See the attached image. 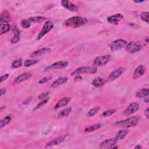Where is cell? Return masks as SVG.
I'll use <instances>...</instances> for the list:
<instances>
[{"label":"cell","instance_id":"9c48e42d","mask_svg":"<svg viewBox=\"0 0 149 149\" xmlns=\"http://www.w3.org/2000/svg\"><path fill=\"white\" fill-rule=\"evenodd\" d=\"M139 108V105L136 102H132L123 112V114L125 116L130 115L135 112H136Z\"/></svg>","mask_w":149,"mask_h":149},{"label":"cell","instance_id":"277c9868","mask_svg":"<svg viewBox=\"0 0 149 149\" xmlns=\"http://www.w3.org/2000/svg\"><path fill=\"white\" fill-rule=\"evenodd\" d=\"M143 48V44L140 41H130L129 43H127L125 49L126 51L130 53V54H133L135 52H137L141 50V49Z\"/></svg>","mask_w":149,"mask_h":149},{"label":"cell","instance_id":"d4e9b609","mask_svg":"<svg viewBox=\"0 0 149 149\" xmlns=\"http://www.w3.org/2000/svg\"><path fill=\"white\" fill-rule=\"evenodd\" d=\"M71 111H72V109L70 108L64 109L58 113L57 117H58V119H62L63 118L66 117V116H68L70 114Z\"/></svg>","mask_w":149,"mask_h":149},{"label":"cell","instance_id":"52a82bcc","mask_svg":"<svg viewBox=\"0 0 149 149\" xmlns=\"http://www.w3.org/2000/svg\"><path fill=\"white\" fill-rule=\"evenodd\" d=\"M127 44L126 41L123 39H118L113 41L110 45V49L112 51H116L119 50L126 47Z\"/></svg>","mask_w":149,"mask_h":149},{"label":"cell","instance_id":"6da1fadb","mask_svg":"<svg viewBox=\"0 0 149 149\" xmlns=\"http://www.w3.org/2000/svg\"><path fill=\"white\" fill-rule=\"evenodd\" d=\"M87 22V19L81 16H73L68 19L64 22V24L67 27L77 28L85 24Z\"/></svg>","mask_w":149,"mask_h":149},{"label":"cell","instance_id":"603a6c76","mask_svg":"<svg viewBox=\"0 0 149 149\" xmlns=\"http://www.w3.org/2000/svg\"><path fill=\"white\" fill-rule=\"evenodd\" d=\"M128 133H129V131L126 129L120 130L116 133L115 139L116 140V141L118 142V141L122 140L124 137H125L126 136V135L128 134Z\"/></svg>","mask_w":149,"mask_h":149},{"label":"cell","instance_id":"4fadbf2b","mask_svg":"<svg viewBox=\"0 0 149 149\" xmlns=\"http://www.w3.org/2000/svg\"><path fill=\"white\" fill-rule=\"evenodd\" d=\"M31 76H32V73L30 72H28L23 73L15 78V80L13 81V84H20V83L28 80Z\"/></svg>","mask_w":149,"mask_h":149},{"label":"cell","instance_id":"8fae6325","mask_svg":"<svg viewBox=\"0 0 149 149\" xmlns=\"http://www.w3.org/2000/svg\"><path fill=\"white\" fill-rule=\"evenodd\" d=\"M117 143L115 138L107 139L100 144L99 148H111Z\"/></svg>","mask_w":149,"mask_h":149},{"label":"cell","instance_id":"7c38bea8","mask_svg":"<svg viewBox=\"0 0 149 149\" xmlns=\"http://www.w3.org/2000/svg\"><path fill=\"white\" fill-rule=\"evenodd\" d=\"M146 68L143 65H140L138 66L136 69L134 70L133 73V78L134 79H137L141 77L146 72Z\"/></svg>","mask_w":149,"mask_h":149},{"label":"cell","instance_id":"4dcf8cb0","mask_svg":"<svg viewBox=\"0 0 149 149\" xmlns=\"http://www.w3.org/2000/svg\"><path fill=\"white\" fill-rule=\"evenodd\" d=\"M100 109V108L98 107H95L94 108H91L87 113V116H89V117H92L93 116H94L98 111Z\"/></svg>","mask_w":149,"mask_h":149},{"label":"cell","instance_id":"4316f807","mask_svg":"<svg viewBox=\"0 0 149 149\" xmlns=\"http://www.w3.org/2000/svg\"><path fill=\"white\" fill-rule=\"evenodd\" d=\"M29 20L31 22H34V23H42L44 21L46 20V17L44 16H34V17H31L29 19Z\"/></svg>","mask_w":149,"mask_h":149},{"label":"cell","instance_id":"8d00e7d4","mask_svg":"<svg viewBox=\"0 0 149 149\" xmlns=\"http://www.w3.org/2000/svg\"><path fill=\"white\" fill-rule=\"evenodd\" d=\"M51 79H52V76H45V77H44L41 78V79L39 80L38 83H39L40 84H43V83H46V82L50 80Z\"/></svg>","mask_w":149,"mask_h":149},{"label":"cell","instance_id":"74e56055","mask_svg":"<svg viewBox=\"0 0 149 149\" xmlns=\"http://www.w3.org/2000/svg\"><path fill=\"white\" fill-rule=\"evenodd\" d=\"M49 92H45V93H43L42 94H41L39 96H38V99L39 100H44L45 98H47L48 97V95H49Z\"/></svg>","mask_w":149,"mask_h":149},{"label":"cell","instance_id":"9a60e30c","mask_svg":"<svg viewBox=\"0 0 149 149\" xmlns=\"http://www.w3.org/2000/svg\"><path fill=\"white\" fill-rule=\"evenodd\" d=\"M125 70V68L123 67H119L115 69H114L109 74V79L111 80H114L118 79L119 77L121 76V74L123 73Z\"/></svg>","mask_w":149,"mask_h":149},{"label":"cell","instance_id":"5b68a950","mask_svg":"<svg viewBox=\"0 0 149 149\" xmlns=\"http://www.w3.org/2000/svg\"><path fill=\"white\" fill-rule=\"evenodd\" d=\"M54 27L53 22L49 20H47L44 24L42 29L41 30L40 32L39 33L37 37V40H40L41 39L45 34H47Z\"/></svg>","mask_w":149,"mask_h":149},{"label":"cell","instance_id":"ac0fdd59","mask_svg":"<svg viewBox=\"0 0 149 149\" xmlns=\"http://www.w3.org/2000/svg\"><path fill=\"white\" fill-rule=\"evenodd\" d=\"M70 101V97H63L62 99L59 100L57 102L56 104L54 107V109L57 110V109L61 108V107L66 106L67 104H68V103Z\"/></svg>","mask_w":149,"mask_h":149},{"label":"cell","instance_id":"44dd1931","mask_svg":"<svg viewBox=\"0 0 149 149\" xmlns=\"http://www.w3.org/2000/svg\"><path fill=\"white\" fill-rule=\"evenodd\" d=\"M105 84V80L101 77H96L92 81V84L96 88H100Z\"/></svg>","mask_w":149,"mask_h":149},{"label":"cell","instance_id":"8992f818","mask_svg":"<svg viewBox=\"0 0 149 149\" xmlns=\"http://www.w3.org/2000/svg\"><path fill=\"white\" fill-rule=\"evenodd\" d=\"M68 65V63L65 61H59L54 63L49 66L46 67L44 69V72H49L52 70H55L58 69H61L66 68Z\"/></svg>","mask_w":149,"mask_h":149},{"label":"cell","instance_id":"f546056e","mask_svg":"<svg viewBox=\"0 0 149 149\" xmlns=\"http://www.w3.org/2000/svg\"><path fill=\"white\" fill-rule=\"evenodd\" d=\"M38 62V59H27L24 62V66L25 67H29L33 65H35Z\"/></svg>","mask_w":149,"mask_h":149},{"label":"cell","instance_id":"484cf974","mask_svg":"<svg viewBox=\"0 0 149 149\" xmlns=\"http://www.w3.org/2000/svg\"><path fill=\"white\" fill-rule=\"evenodd\" d=\"M12 119V115H8L6 116L5 118H3L1 120L0 122V127L2 128L6 125H8L11 120Z\"/></svg>","mask_w":149,"mask_h":149},{"label":"cell","instance_id":"ab89813d","mask_svg":"<svg viewBox=\"0 0 149 149\" xmlns=\"http://www.w3.org/2000/svg\"><path fill=\"white\" fill-rule=\"evenodd\" d=\"M144 115L146 116V118H147V119H148V118H149V111H148V108L146 109V110L145 111V112H144Z\"/></svg>","mask_w":149,"mask_h":149},{"label":"cell","instance_id":"3957f363","mask_svg":"<svg viewBox=\"0 0 149 149\" xmlns=\"http://www.w3.org/2000/svg\"><path fill=\"white\" fill-rule=\"evenodd\" d=\"M97 72V68L91 66H81L71 73L72 76L80 75L81 74H93Z\"/></svg>","mask_w":149,"mask_h":149},{"label":"cell","instance_id":"f1b7e54d","mask_svg":"<svg viewBox=\"0 0 149 149\" xmlns=\"http://www.w3.org/2000/svg\"><path fill=\"white\" fill-rule=\"evenodd\" d=\"M10 26L9 23H1L0 29H1V34H3L9 31Z\"/></svg>","mask_w":149,"mask_h":149},{"label":"cell","instance_id":"7402d4cb","mask_svg":"<svg viewBox=\"0 0 149 149\" xmlns=\"http://www.w3.org/2000/svg\"><path fill=\"white\" fill-rule=\"evenodd\" d=\"M13 37L11 38L10 42L12 44L17 43L20 39V31L17 29L16 26H15L13 29Z\"/></svg>","mask_w":149,"mask_h":149},{"label":"cell","instance_id":"1f68e13d","mask_svg":"<svg viewBox=\"0 0 149 149\" xmlns=\"http://www.w3.org/2000/svg\"><path fill=\"white\" fill-rule=\"evenodd\" d=\"M31 22L29 19H24L22 20L20 22L21 26L24 29H28L31 26Z\"/></svg>","mask_w":149,"mask_h":149},{"label":"cell","instance_id":"d6a6232c","mask_svg":"<svg viewBox=\"0 0 149 149\" xmlns=\"http://www.w3.org/2000/svg\"><path fill=\"white\" fill-rule=\"evenodd\" d=\"M22 65V59H19L14 61L12 63V67L13 68H20Z\"/></svg>","mask_w":149,"mask_h":149},{"label":"cell","instance_id":"e0dca14e","mask_svg":"<svg viewBox=\"0 0 149 149\" xmlns=\"http://www.w3.org/2000/svg\"><path fill=\"white\" fill-rule=\"evenodd\" d=\"M51 51V49L49 48H43L40 49H38L37 51H34L30 55V57L31 58H34L37 56H42L44 55H45Z\"/></svg>","mask_w":149,"mask_h":149},{"label":"cell","instance_id":"2e32d148","mask_svg":"<svg viewBox=\"0 0 149 149\" xmlns=\"http://www.w3.org/2000/svg\"><path fill=\"white\" fill-rule=\"evenodd\" d=\"M123 18V16L121 13H117L114 15L109 16L107 18V21L108 23L112 24H117L119 21H120Z\"/></svg>","mask_w":149,"mask_h":149},{"label":"cell","instance_id":"d6986e66","mask_svg":"<svg viewBox=\"0 0 149 149\" xmlns=\"http://www.w3.org/2000/svg\"><path fill=\"white\" fill-rule=\"evenodd\" d=\"M12 19L10 13L7 10H3L1 13L0 22L1 23H8Z\"/></svg>","mask_w":149,"mask_h":149},{"label":"cell","instance_id":"83f0119b","mask_svg":"<svg viewBox=\"0 0 149 149\" xmlns=\"http://www.w3.org/2000/svg\"><path fill=\"white\" fill-rule=\"evenodd\" d=\"M101 126V124L100 123H96L95 125H91L90 126H88V127H87L85 129H84V132H94L97 129H98L99 128H100Z\"/></svg>","mask_w":149,"mask_h":149},{"label":"cell","instance_id":"f35d334b","mask_svg":"<svg viewBox=\"0 0 149 149\" xmlns=\"http://www.w3.org/2000/svg\"><path fill=\"white\" fill-rule=\"evenodd\" d=\"M8 77H9V74H8V73H6V74H3V75H2V76L1 77L0 82H1V83H2L3 81H5V80H6Z\"/></svg>","mask_w":149,"mask_h":149},{"label":"cell","instance_id":"5bb4252c","mask_svg":"<svg viewBox=\"0 0 149 149\" xmlns=\"http://www.w3.org/2000/svg\"><path fill=\"white\" fill-rule=\"evenodd\" d=\"M61 5L65 9L71 12H76L79 9V8L77 6H76V5H74V3H73L72 2L69 1H66V0L62 1Z\"/></svg>","mask_w":149,"mask_h":149},{"label":"cell","instance_id":"cb8c5ba5","mask_svg":"<svg viewBox=\"0 0 149 149\" xmlns=\"http://www.w3.org/2000/svg\"><path fill=\"white\" fill-rule=\"evenodd\" d=\"M148 93H149V90L148 88H143L140 90L136 93V96L137 98H143L147 96H148Z\"/></svg>","mask_w":149,"mask_h":149},{"label":"cell","instance_id":"ffe728a7","mask_svg":"<svg viewBox=\"0 0 149 149\" xmlns=\"http://www.w3.org/2000/svg\"><path fill=\"white\" fill-rule=\"evenodd\" d=\"M68 81L67 77H61L55 80L51 85V86L53 88L57 87L64 83H65Z\"/></svg>","mask_w":149,"mask_h":149},{"label":"cell","instance_id":"ee69618b","mask_svg":"<svg viewBox=\"0 0 149 149\" xmlns=\"http://www.w3.org/2000/svg\"><path fill=\"white\" fill-rule=\"evenodd\" d=\"M134 148H141V146H140V145H138V146H137L136 147H135Z\"/></svg>","mask_w":149,"mask_h":149},{"label":"cell","instance_id":"f6af8a7d","mask_svg":"<svg viewBox=\"0 0 149 149\" xmlns=\"http://www.w3.org/2000/svg\"><path fill=\"white\" fill-rule=\"evenodd\" d=\"M146 42H148V37L146 38Z\"/></svg>","mask_w":149,"mask_h":149},{"label":"cell","instance_id":"b9f144b4","mask_svg":"<svg viewBox=\"0 0 149 149\" xmlns=\"http://www.w3.org/2000/svg\"><path fill=\"white\" fill-rule=\"evenodd\" d=\"M144 102H146V103H148V96H147V97H144Z\"/></svg>","mask_w":149,"mask_h":149},{"label":"cell","instance_id":"7a4b0ae2","mask_svg":"<svg viewBox=\"0 0 149 149\" xmlns=\"http://www.w3.org/2000/svg\"><path fill=\"white\" fill-rule=\"evenodd\" d=\"M139 118L137 116H131L126 119L119 120L114 123V125L119 127L129 128L136 126L137 124Z\"/></svg>","mask_w":149,"mask_h":149},{"label":"cell","instance_id":"e575fe53","mask_svg":"<svg viewBox=\"0 0 149 149\" xmlns=\"http://www.w3.org/2000/svg\"><path fill=\"white\" fill-rule=\"evenodd\" d=\"M116 112V110L114 109H108L107 111H104L102 115H101V117H107V116H109L112 115H113L115 112Z\"/></svg>","mask_w":149,"mask_h":149},{"label":"cell","instance_id":"ba28073f","mask_svg":"<svg viewBox=\"0 0 149 149\" xmlns=\"http://www.w3.org/2000/svg\"><path fill=\"white\" fill-rule=\"evenodd\" d=\"M111 58L110 55H105L102 56H99L95 58L93 62V64L97 66H101L108 62Z\"/></svg>","mask_w":149,"mask_h":149},{"label":"cell","instance_id":"7bdbcfd3","mask_svg":"<svg viewBox=\"0 0 149 149\" xmlns=\"http://www.w3.org/2000/svg\"><path fill=\"white\" fill-rule=\"evenodd\" d=\"M143 2H144V1H134V2L135 3H141Z\"/></svg>","mask_w":149,"mask_h":149},{"label":"cell","instance_id":"60d3db41","mask_svg":"<svg viewBox=\"0 0 149 149\" xmlns=\"http://www.w3.org/2000/svg\"><path fill=\"white\" fill-rule=\"evenodd\" d=\"M5 91H6V90H5V89L1 88V95L2 96L3 94H4L5 93Z\"/></svg>","mask_w":149,"mask_h":149},{"label":"cell","instance_id":"30bf717a","mask_svg":"<svg viewBox=\"0 0 149 149\" xmlns=\"http://www.w3.org/2000/svg\"><path fill=\"white\" fill-rule=\"evenodd\" d=\"M68 136V134H62L61 136H59L52 139L51 141L48 142L45 144V147H52L55 145H57V144L63 142L67 138Z\"/></svg>","mask_w":149,"mask_h":149},{"label":"cell","instance_id":"836d02e7","mask_svg":"<svg viewBox=\"0 0 149 149\" xmlns=\"http://www.w3.org/2000/svg\"><path fill=\"white\" fill-rule=\"evenodd\" d=\"M48 101V98H47V99H44L42 101H41L40 102H39L33 109V111H37V109H40L41 107H42V106H44L45 104H46Z\"/></svg>","mask_w":149,"mask_h":149},{"label":"cell","instance_id":"d590c367","mask_svg":"<svg viewBox=\"0 0 149 149\" xmlns=\"http://www.w3.org/2000/svg\"><path fill=\"white\" fill-rule=\"evenodd\" d=\"M140 17L141 20L147 23H148V12H143L140 14Z\"/></svg>","mask_w":149,"mask_h":149}]
</instances>
